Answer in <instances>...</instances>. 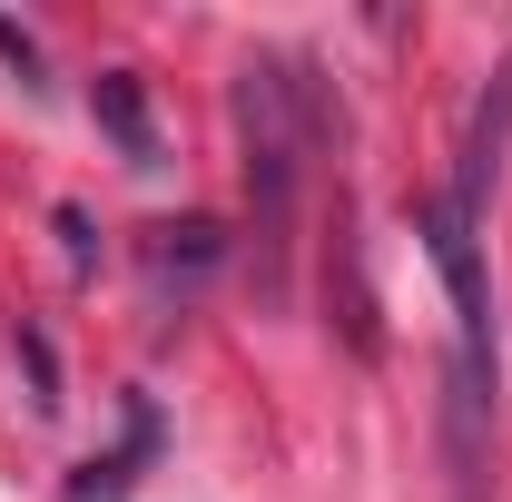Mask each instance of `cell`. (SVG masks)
Listing matches in <instances>:
<instances>
[{"mask_svg":"<svg viewBox=\"0 0 512 502\" xmlns=\"http://www.w3.org/2000/svg\"><path fill=\"white\" fill-rule=\"evenodd\" d=\"M414 227H424V247L444 266V296H453V325H463V375H493V296H483V256H473V217L453 207V197H424L414 207Z\"/></svg>","mask_w":512,"mask_h":502,"instance_id":"cell-2","label":"cell"},{"mask_svg":"<svg viewBox=\"0 0 512 502\" xmlns=\"http://www.w3.org/2000/svg\"><path fill=\"white\" fill-rule=\"evenodd\" d=\"M20 365H30V404H40V414H60L69 394H60V355H50V335H40V325H20Z\"/></svg>","mask_w":512,"mask_h":502,"instance_id":"cell-7","label":"cell"},{"mask_svg":"<svg viewBox=\"0 0 512 502\" xmlns=\"http://www.w3.org/2000/svg\"><path fill=\"white\" fill-rule=\"evenodd\" d=\"M503 138H512V60L493 69V89H483V109H473V138H463V188H453V207H463V217H483L493 168H503Z\"/></svg>","mask_w":512,"mask_h":502,"instance_id":"cell-3","label":"cell"},{"mask_svg":"<svg viewBox=\"0 0 512 502\" xmlns=\"http://www.w3.org/2000/svg\"><path fill=\"white\" fill-rule=\"evenodd\" d=\"M0 60L20 69V89H50V79H40V40H30V30H20L10 10H0Z\"/></svg>","mask_w":512,"mask_h":502,"instance_id":"cell-8","label":"cell"},{"mask_svg":"<svg viewBox=\"0 0 512 502\" xmlns=\"http://www.w3.org/2000/svg\"><path fill=\"white\" fill-rule=\"evenodd\" d=\"M227 256L217 217H188V227H148V276H207Z\"/></svg>","mask_w":512,"mask_h":502,"instance_id":"cell-6","label":"cell"},{"mask_svg":"<svg viewBox=\"0 0 512 502\" xmlns=\"http://www.w3.org/2000/svg\"><path fill=\"white\" fill-rule=\"evenodd\" d=\"M158 453V404L148 394H128V443L109 453V463H79V483H69V502H119L128 483H138V463Z\"/></svg>","mask_w":512,"mask_h":502,"instance_id":"cell-4","label":"cell"},{"mask_svg":"<svg viewBox=\"0 0 512 502\" xmlns=\"http://www.w3.org/2000/svg\"><path fill=\"white\" fill-rule=\"evenodd\" d=\"M89 109H99V128L119 138L128 168H158V128H148V99H138L128 69H99V79H89Z\"/></svg>","mask_w":512,"mask_h":502,"instance_id":"cell-5","label":"cell"},{"mask_svg":"<svg viewBox=\"0 0 512 502\" xmlns=\"http://www.w3.org/2000/svg\"><path fill=\"white\" fill-rule=\"evenodd\" d=\"M50 227H60V247H69V266H79V276H89V266H99V237H89V207H60V217H50Z\"/></svg>","mask_w":512,"mask_h":502,"instance_id":"cell-9","label":"cell"},{"mask_svg":"<svg viewBox=\"0 0 512 502\" xmlns=\"http://www.w3.org/2000/svg\"><path fill=\"white\" fill-rule=\"evenodd\" d=\"M237 138H247L256 247L286 256V227H296V168H306V119H296V79H286V60H247V79H237Z\"/></svg>","mask_w":512,"mask_h":502,"instance_id":"cell-1","label":"cell"}]
</instances>
